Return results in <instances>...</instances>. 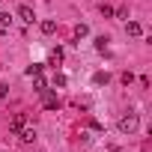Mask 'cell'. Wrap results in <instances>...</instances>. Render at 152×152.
<instances>
[{
  "mask_svg": "<svg viewBox=\"0 0 152 152\" xmlns=\"http://www.w3.org/2000/svg\"><path fill=\"white\" fill-rule=\"evenodd\" d=\"M33 78H36V81H33V87H36V93H42V90H48V87H45V78H42V75H33Z\"/></svg>",
  "mask_w": 152,
  "mask_h": 152,
  "instance_id": "30bf717a",
  "label": "cell"
},
{
  "mask_svg": "<svg viewBox=\"0 0 152 152\" xmlns=\"http://www.w3.org/2000/svg\"><path fill=\"white\" fill-rule=\"evenodd\" d=\"M75 36H78V39L90 36V27H87V24H78V27H75Z\"/></svg>",
  "mask_w": 152,
  "mask_h": 152,
  "instance_id": "9c48e42d",
  "label": "cell"
},
{
  "mask_svg": "<svg viewBox=\"0 0 152 152\" xmlns=\"http://www.w3.org/2000/svg\"><path fill=\"white\" fill-rule=\"evenodd\" d=\"M9 21H12V18H9V12H0V24H3V27H6Z\"/></svg>",
  "mask_w": 152,
  "mask_h": 152,
  "instance_id": "5bb4252c",
  "label": "cell"
},
{
  "mask_svg": "<svg viewBox=\"0 0 152 152\" xmlns=\"http://www.w3.org/2000/svg\"><path fill=\"white\" fill-rule=\"evenodd\" d=\"M137 125H140L137 113H128V116H122V119H119V131H122V134H134V131H137Z\"/></svg>",
  "mask_w": 152,
  "mask_h": 152,
  "instance_id": "6da1fadb",
  "label": "cell"
},
{
  "mask_svg": "<svg viewBox=\"0 0 152 152\" xmlns=\"http://www.w3.org/2000/svg\"><path fill=\"white\" fill-rule=\"evenodd\" d=\"M42 104H45V110H57V107H60V99H57L51 90H42Z\"/></svg>",
  "mask_w": 152,
  "mask_h": 152,
  "instance_id": "7a4b0ae2",
  "label": "cell"
},
{
  "mask_svg": "<svg viewBox=\"0 0 152 152\" xmlns=\"http://www.w3.org/2000/svg\"><path fill=\"white\" fill-rule=\"evenodd\" d=\"M18 15H21V21H27V24L36 21V12H33L30 6H18Z\"/></svg>",
  "mask_w": 152,
  "mask_h": 152,
  "instance_id": "277c9868",
  "label": "cell"
},
{
  "mask_svg": "<svg viewBox=\"0 0 152 152\" xmlns=\"http://www.w3.org/2000/svg\"><path fill=\"white\" fill-rule=\"evenodd\" d=\"M24 125H27V113H15V116H12V122H9V128H12L15 134H18Z\"/></svg>",
  "mask_w": 152,
  "mask_h": 152,
  "instance_id": "3957f363",
  "label": "cell"
},
{
  "mask_svg": "<svg viewBox=\"0 0 152 152\" xmlns=\"http://www.w3.org/2000/svg\"><path fill=\"white\" fill-rule=\"evenodd\" d=\"M107 81H110L107 72H96V75H93V84H96V87H102V84H107Z\"/></svg>",
  "mask_w": 152,
  "mask_h": 152,
  "instance_id": "52a82bcc",
  "label": "cell"
},
{
  "mask_svg": "<svg viewBox=\"0 0 152 152\" xmlns=\"http://www.w3.org/2000/svg\"><path fill=\"white\" fill-rule=\"evenodd\" d=\"M27 75H30V78H33V75H42V66H39V63H33V66H27Z\"/></svg>",
  "mask_w": 152,
  "mask_h": 152,
  "instance_id": "8fae6325",
  "label": "cell"
},
{
  "mask_svg": "<svg viewBox=\"0 0 152 152\" xmlns=\"http://www.w3.org/2000/svg\"><path fill=\"white\" fill-rule=\"evenodd\" d=\"M6 93H9V87L3 84V87H0V99H6Z\"/></svg>",
  "mask_w": 152,
  "mask_h": 152,
  "instance_id": "9a60e30c",
  "label": "cell"
},
{
  "mask_svg": "<svg viewBox=\"0 0 152 152\" xmlns=\"http://www.w3.org/2000/svg\"><path fill=\"white\" fill-rule=\"evenodd\" d=\"M96 48H99V51H107V39L99 36V39H96Z\"/></svg>",
  "mask_w": 152,
  "mask_h": 152,
  "instance_id": "7c38bea8",
  "label": "cell"
},
{
  "mask_svg": "<svg viewBox=\"0 0 152 152\" xmlns=\"http://www.w3.org/2000/svg\"><path fill=\"white\" fill-rule=\"evenodd\" d=\"M18 134H21V143H33V140H36V131H33V128H21Z\"/></svg>",
  "mask_w": 152,
  "mask_h": 152,
  "instance_id": "8992f818",
  "label": "cell"
},
{
  "mask_svg": "<svg viewBox=\"0 0 152 152\" xmlns=\"http://www.w3.org/2000/svg\"><path fill=\"white\" fill-rule=\"evenodd\" d=\"M125 33H128V36H143V27H140L137 21H128V24H125Z\"/></svg>",
  "mask_w": 152,
  "mask_h": 152,
  "instance_id": "5b68a950",
  "label": "cell"
},
{
  "mask_svg": "<svg viewBox=\"0 0 152 152\" xmlns=\"http://www.w3.org/2000/svg\"><path fill=\"white\" fill-rule=\"evenodd\" d=\"M42 33H45V36L57 33V21H51V18H48V21H42Z\"/></svg>",
  "mask_w": 152,
  "mask_h": 152,
  "instance_id": "ba28073f",
  "label": "cell"
},
{
  "mask_svg": "<svg viewBox=\"0 0 152 152\" xmlns=\"http://www.w3.org/2000/svg\"><path fill=\"white\" fill-rule=\"evenodd\" d=\"M102 15H104V18H110V15H113V6H107V3H104V6H102Z\"/></svg>",
  "mask_w": 152,
  "mask_h": 152,
  "instance_id": "4fadbf2b",
  "label": "cell"
}]
</instances>
